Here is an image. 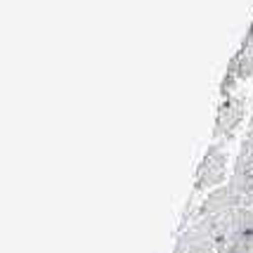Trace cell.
I'll list each match as a JSON object with an SVG mask.
<instances>
[{"mask_svg":"<svg viewBox=\"0 0 253 253\" xmlns=\"http://www.w3.org/2000/svg\"><path fill=\"white\" fill-rule=\"evenodd\" d=\"M225 166H227V154L220 149V144H211L204 161L197 170V185L194 189H209L213 185H220L225 180Z\"/></svg>","mask_w":253,"mask_h":253,"instance_id":"1","label":"cell"},{"mask_svg":"<svg viewBox=\"0 0 253 253\" xmlns=\"http://www.w3.org/2000/svg\"><path fill=\"white\" fill-rule=\"evenodd\" d=\"M244 121V102L242 99H225L220 107V116H218V123H215V132L213 137H220V135H232V130Z\"/></svg>","mask_w":253,"mask_h":253,"instance_id":"2","label":"cell"}]
</instances>
